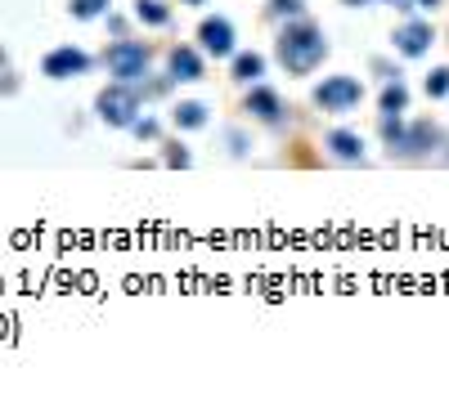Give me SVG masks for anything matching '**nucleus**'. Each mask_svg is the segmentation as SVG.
<instances>
[{
  "label": "nucleus",
  "instance_id": "obj_1",
  "mask_svg": "<svg viewBox=\"0 0 449 394\" xmlns=\"http://www.w3.org/2000/svg\"><path fill=\"white\" fill-rule=\"evenodd\" d=\"M324 54H328V41H324V32L314 27L306 18H293L278 36V63H283L293 77H306L324 63Z\"/></svg>",
  "mask_w": 449,
  "mask_h": 394
},
{
  "label": "nucleus",
  "instance_id": "obj_12",
  "mask_svg": "<svg viewBox=\"0 0 449 394\" xmlns=\"http://www.w3.org/2000/svg\"><path fill=\"white\" fill-rule=\"evenodd\" d=\"M261 72H265V58H261V54H238V58H234V77H238V81H252V85H257Z\"/></svg>",
  "mask_w": 449,
  "mask_h": 394
},
{
  "label": "nucleus",
  "instance_id": "obj_13",
  "mask_svg": "<svg viewBox=\"0 0 449 394\" xmlns=\"http://www.w3.org/2000/svg\"><path fill=\"white\" fill-rule=\"evenodd\" d=\"M405 103H409L405 81H391V85L382 90V113H405Z\"/></svg>",
  "mask_w": 449,
  "mask_h": 394
},
{
  "label": "nucleus",
  "instance_id": "obj_9",
  "mask_svg": "<svg viewBox=\"0 0 449 394\" xmlns=\"http://www.w3.org/2000/svg\"><path fill=\"white\" fill-rule=\"evenodd\" d=\"M247 113H257L261 121H278L283 103H278V94L270 90V85H252V94H247Z\"/></svg>",
  "mask_w": 449,
  "mask_h": 394
},
{
  "label": "nucleus",
  "instance_id": "obj_2",
  "mask_svg": "<svg viewBox=\"0 0 449 394\" xmlns=\"http://www.w3.org/2000/svg\"><path fill=\"white\" fill-rule=\"evenodd\" d=\"M108 72L121 81V85H135L144 72H149V45H140V41H117L113 49H108Z\"/></svg>",
  "mask_w": 449,
  "mask_h": 394
},
{
  "label": "nucleus",
  "instance_id": "obj_7",
  "mask_svg": "<svg viewBox=\"0 0 449 394\" xmlns=\"http://www.w3.org/2000/svg\"><path fill=\"white\" fill-rule=\"evenodd\" d=\"M395 49H400V54H409V58L427 54V49H431V23H422V18L405 23V27L395 32Z\"/></svg>",
  "mask_w": 449,
  "mask_h": 394
},
{
  "label": "nucleus",
  "instance_id": "obj_5",
  "mask_svg": "<svg viewBox=\"0 0 449 394\" xmlns=\"http://www.w3.org/2000/svg\"><path fill=\"white\" fill-rule=\"evenodd\" d=\"M198 41H202V49L216 54V58H229V54H234V27H229V18H207V23L198 27Z\"/></svg>",
  "mask_w": 449,
  "mask_h": 394
},
{
  "label": "nucleus",
  "instance_id": "obj_4",
  "mask_svg": "<svg viewBox=\"0 0 449 394\" xmlns=\"http://www.w3.org/2000/svg\"><path fill=\"white\" fill-rule=\"evenodd\" d=\"M135 113H140V94L130 90V85L117 81V85H108V90L99 94V117L113 121V126H130Z\"/></svg>",
  "mask_w": 449,
  "mask_h": 394
},
{
  "label": "nucleus",
  "instance_id": "obj_21",
  "mask_svg": "<svg viewBox=\"0 0 449 394\" xmlns=\"http://www.w3.org/2000/svg\"><path fill=\"white\" fill-rule=\"evenodd\" d=\"M414 5H422V9H436V5H441V0H414Z\"/></svg>",
  "mask_w": 449,
  "mask_h": 394
},
{
  "label": "nucleus",
  "instance_id": "obj_22",
  "mask_svg": "<svg viewBox=\"0 0 449 394\" xmlns=\"http://www.w3.org/2000/svg\"><path fill=\"white\" fill-rule=\"evenodd\" d=\"M391 5H395V9H414V0H391Z\"/></svg>",
  "mask_w": 449,
  "mask_h": 394
},
{
  "label": "nucleus",
  "instance_id": "obj_8",
  "mask_svg": "<svg viewBox=\"0 0 449 394\" xmlns=\"http://www.w3.org/2000/svg\"><path fill=\"white\" fill-rule=\"evenodd\" d=\"M324 148H328L337 162H364V139L350 130H328L324 134Z\"/></svg>",
  "mask_w": 449,
  "mask_h": 394
},
{
  "label": "nucleus",
  "instance_id": "obj_19",
  "mask_svg": "<svg viewBox=\"0 0 449 394\" xmlns=\"http://www.w3.org/2000/svg\"><path fill=\"white\" fill-rule=\"evenodd\" d=\"M130 126H135V134H140V139H153V134H157V121H153V117H144V121H130Z\"/></svg>",
  "mask_w": 449,
  "mask_h": 394
},
{
  "label": "nucleus",
  "instance_id": "obj_10",
  "mask_svg": "<svg viewBox=\"0 0 449 394\" xmlns=\"http://www.w3.org/2000/svg\"><path fill=\"white\" fill-rule=\"evenodd\" d=\"M171 77H176V81H198V77H202V58H198V49H189V45L171 49Z\"/></svg>",
  "mask_w": 449,
  "mask_h": 394
},
{
  "label": "nucleus",
  "instance_id": "obj_20",
  "mask_svg": "<svg viewBox=\"0 0 449 394\" xmlns=\"http://www.w3.org/2000/svg\"><path fill=\"white\" fill-rule=\"evenodd\" d=\"M166 162H171V166H189V153H185V148H176V153L166 157Z\"/></svg>",
  "mask_w": 449,
  "mask_h": 394
},
{
  "label": "nucleus",
  "instance_id": "obj_24",
  "mask_svg": "<svg viewBox=\"0 0 449 394\" xmlns=\"http://www.w3.org/2000/svg\"><path fill=\"white\" fill-rule=\"evenodd\" d=\"M185 5H207V0H185Z\"/></svg>",
  "mask_w": 449,
  "mask_h": 394
},
{
  "label": "nucleus",
  "instance_id": "obj_15",
  "mask_svg": "<svg viewBox=\"0 0 449 394\" xmlns=\"http://www.w3.org/2000/svg\"><path fill=\"white\" fill-rule=\"evenodd\" d=\"M202 121H207V108H202V103H180L176 108V126L193 130V126H202Z\"/></svg>",
  "mask_w": 449,
  "mask_h": 394
},
{
  "label": "nucleus",
  "instance_id": "obj_11",
  "mask_svg": "<svg viewBox=\"0 0 449 394\" xmlns=\"http://www.w3.org/2000/svg\"><path fill=\"white\" fill-rule=\"evenodd\" d=\"M431 144H441V130H436L431 121H418V126L405 134V153H427Z\"/></svg>",
  "mask_w": 449,
  "mask_h": 394
},
{
  "label": "nucleus",
  "instance_id": "obj_3",
  "mask_svg": "<svg viewBox=\"0 0 449 394\" xmlns=\"http://www.w3.org/2000/svg\"><path fill=\"white\" fill-rule=\"evenodd\" d=\"M364 99V85L355 77H324V85H314V103L324 113H350Z\"/></svg>",
  "mask_w": 449,
  "mask_h": 394
},
{
  "label": "nucleus",
  "instance_id": "obj_16",
  "mask_svg": "<svg viewBox=\"0 0 449 394\" xmlns=\"http://www.w3.org/2000/svg\"><path fill=\"white\" fill-rule=\"evenodd\" d=\"M427 94L431 99H445L449 94V68H436L431 77H427Z\"/></svg>",
  "mask_w": 449,
  "mask_h": 394
},
{
  "label": "nucleus",
  "instance_id": "obj_14",
  "mask_svg": "<svg viewBox=\"0 0 449 394\" xmlns=\"http://www.w3.org/2000/svg\"><path fill=\"white\" fill-rule=\"evenodd\" d=\"M135 14H140V23H153V27H162V23L171 18L162 0H135Z\"/></svg>",
  "mask_w": 449,
  "mask_h": 394
},
{
  "label": "nucleus",
  "instance_id": "obj_17",
  "mask_svg": "<svg viewBox=\"0 0 449 394\" xmlns=\"http://www.w3.org/2000/svg\"><path fill=\"white\" fill-rule=\"evenodd\" d=\"M108 5H113V0H72V14H77V18H94V14H104Z\"/></svg>",
  "mask_w": 449,
  "mask_h": 394
},
{
  "label": "nucleus",
  "instance_id": "obj_23",
  "mask_svg": "<svg viewBox=\"0 0 449 394\" xmlns=\"http://www.w3.org/2000/svg\"><path fill=\"white\" fill-rule=\"evenodd\" d=\"M342 5H369V0H342Z\"/></svg>",
  "mask_w": 449,
  "mask_h": 394
},
{
  "label": "nucleus",
  "instance_id": "obj_6",
  "mask_svg": "<svg viewBox=\"0 0 449 394\" xmlns=\"http://www.w3.org/2000/svg\"><path fill=\"white\" fill-rule=\"evenodd\" d=\"M86 68H90V58L81 54V49H72V45L54 49V54L45 58V77H54V81H63V77H81Z\"/></svg>",
  "mask_w": 449,
  "mask_h": 394
},
{
  "label": "nucleus",
  "instance_id": "obj_18",
  "mask_svg": "<svg viewBox=\"0 0 449 394\" xmlns=\"http://www.w3.org/2000/svg\"><path fill=\"white\" fill-rule=\"evenodd\" d=\"M270 9H274L278 18H283V14L288 18H301V0H270Z\"/></svg>",
  "mask_w": 449,
  "mask_h": 394
}]
</instances>
